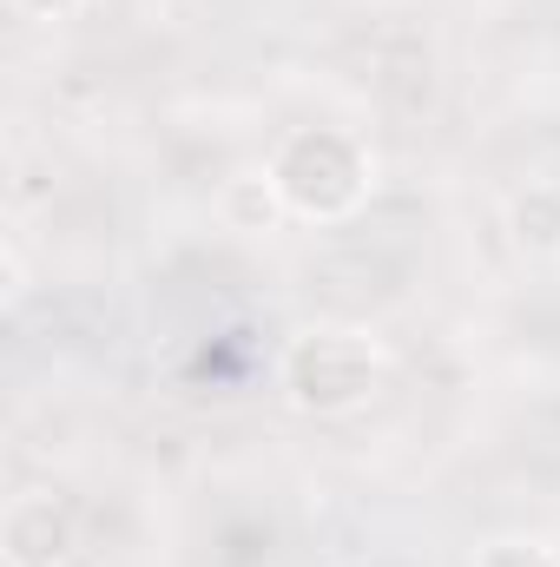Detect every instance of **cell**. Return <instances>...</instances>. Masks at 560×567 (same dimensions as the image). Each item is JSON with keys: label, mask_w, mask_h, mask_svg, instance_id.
<instances>
[{"label": "cell", "mask_w": 560, "mask_h": 567, "mask_svg": "<svg viewBox=\"0 0 560 567\" xmlns=\"http://www.w3.org/2000/svg\"><path fill=\"white\" fill-rule=\"evenodd\" d=\"M0 297H7V303H20V297H27V258H20V245H0Z\"/></svg>", "instance_id": "ba28073f"}, {"label": "cell", "mask_w": 560, "mask_h": 567, "mask_svg": "<svg viewBox=\"0 0 560 567\" xmlns=\"http://www.w3.org/2000/svg\"><path fill=\"white\" fill-rule=\"evenodd\" d=\"M265 165L290 205V225H343L376 192V152L343 126H290Z\"/></svg>", "instance_id": "7a4b0ae2"}, {"label": "cell", "mask_w": 560, "mask_h": 567, "mask_svg": "<svg viewBox=\"0 0 560 567\" xmlns=\"http://www.w3.org/2000/svg\"><path fill=\"white\" fill-rule=\"evenodd\" d=\"M383 383H390V343L356 323H310L283 337L278 350V396L317 423L356 416Z\"/></svg>", "instance_id": "6da1fadb"}, {"label": "cell", "mask_w": 560, "mask_h": 567, "mask_svg": "<svg viewBox=\"0 0 560 567\" xmlns=\"http://www.w3.org/2000/svg\"><path fill=\"white\" fill-rule=\"evenodd\" d=\"M468 567H560V548L541 542V535H488Z\"/></svg>", "instance_id": "8992f818"}, {"label": "cell", "mask_w": 560, "mask_h": 567, "mask_svg": "<svg viewBox=\"0 0 560 567\" xmlns=\"http://www.w3.org/2000/svg\"><path fill=\"white\" fill-rule=\"evenodd\" d=\"M7 7H13L20 20H46V27H60V20H73L86 0H7Z\"/></svg>", "instance_id": "52a82bcc"}, {"label": "cell", "mask_w": 560, "mask_h": 567, "mask_svg": "<svg viewBox=\"0 0 560 567\" xmlns=\"http://www.w3.org/2000/svg\"><path fill=\"white\" fill-rule=\"evenodd\" d=\"M80 555V515L53 488H20L0 508V561L7 567H66Z\"/></svg>", "instance_id": "3957f363"}, {"label": "cell", "mask_w": 560, "mask_h": 567, "mask_svg": "<svg viewBox=\"0 0 560 567\" xmlns=\"http://www.w3.org/2000/svg\"><path fill=\"white\" fill-rule=\"evenodd\" d=\"M501 225H508V245L521 258L554 265L560 258V178H528L521 192H508Z\"/></svg>", "instance_id": "5b68a950"}, {"label": "cell", "mask_w": 560, "mask_h": 567, "mask_svg": "<svg viewBox=\"0 0 560 567\" xmlns=\"http://www.w3.org/2000/svg\"><path fill=\"white\" fill-rule=\"evenodd\" d=\"M218 225L238 231V238H271V231L290 225V205H283L271 165H245L218 185Z\"/></svg>", "instance_id": "277c9868"}]
</instances>
